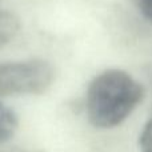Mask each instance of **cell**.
<instances>
[{"label":"cell","mask_w":152,"mask_h":152,"mask_svg":"<svg viewBox=\"0 0 152 152\" xmlns=\"http://www.w3.org/2000/svg\"><path fill=\"white\" fill-rule=\"evenodd\" d=\"M143 86L123 69H105L89 83L86 111L89 123L100 129L120 126L142 103Z\"/></svg>","instance_id":"obj_1"},{"label":"cell","mask_w":152,"mask_h":152,"mask_svg":"<svg viewBox=\"0 0 152 152\" xmlns=\"http://www.w3.org/2000/svg\"><path fill=\"white\" fill-rule=\"evenodd\" d=\"M55 69L44 59L0 63V97L40 95L53 83Z\"/></svg>","instance_id":"obj_2"},{"label":"cell","mask_w":152,"mask_h":152,"mask_svg":"<svg viewBox=\"0 0 152 152\" xmlns=\"http://www.w3.org/2000/svg\"><path fill=\"white\" fill-rule=\"evenodd\" d=\"M18 127L19 119L15 111L0 100V145L12 139Z\"/></svg>","instance_id":"obj_3"},{"label":"cell","mask_w":152,"mask_h":152,"mask_svg":"<svg viewBox=\"0 0 152 152\" xmlns=\"http://www.w3.org/2000/svg\"><path fill=\"white\" fill-rule=\"evenodd\" d=\"M20 28L18 18L7 11H0V48L11 42Z\"/></svg>","instance_id":"obj_4"},{"label":"cell","mask_w":152,"mask_h":152,"mask_svg":"<svg viewBox=\"0 0 152 152\" xmlns=\"http://www.w3.org/2000/svg\"><path fill=\"white\" fill-rule=\"evenodd\" d=\"M139 145L142 152H152V118L145 123L140 132Z\"/></svg>","instance_id":"obj_5"},{"label":"cell","mask_w":152,"mask_h":152,"mask_svg":"<svg viewBox=\"0 0 152 152\" xmlns=\"http://www.w3.org/2000/svg\"><path fill=\"white\" fill-rule=\"evenodd\" d=\"M135 3L143 18L152 23V0H135Z\"/></svg>","instance_id":"obj_6"}]
</instances>
